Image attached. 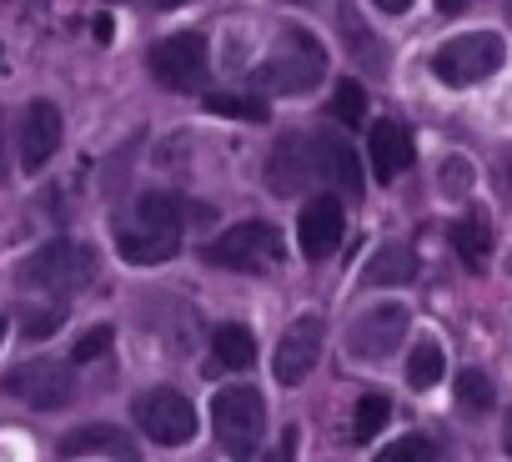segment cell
I'll use <instances>...</instances> for the list:
<instances>
[{"instance_id": "cell-1", "label": "cell", "mask_w": 512, "mask_h": 462, "mask_svg": "<svg viewBox=\"0 0 512 462\" xmlns=\"http://www.w3.org/2000/svg\"><path fill=\"white\" fill-rule=\"evenodd\" d=\"M181 216H186V206L171 191L136 196V206L111 221L121 262H131V267H161V262H171L176 247H181Z\"/></svg>"}, {"instance_id": "cell-2", "label": "cell", "mask_w": 512, "mask_h": 462, "mask_svg": "<svg viewBox=\"0 0 512 462\" xmlns=\"http://www.w3.org/2000/svg\"><path fill=\"white\" fill-rule=\"evenodd\" d=\"M322 76H327V51H322V41H317L312 31H302V26L282 31V41L272 46V56L256 66V86L277 91V96H302V91H312Z\"/></svg>"}, {"instance_id": "cell-3", "label": "cell", "mask_w": 512, "mask_h": 462, "mask_svg": "<svg viewBox=\"0 0 512 462\" xmlns=\"http://www.w3.org/2000/svg\"><path fill=\"white\" fill-rule=\"evenodd\" d=\"M211 427H216L221 452L246 462L256 452V442H262V427H267L262 392H256V387H221L211 397Z\"/></svg>"}, {"instance_id": "cell-4", "label": "cell", "mask_w": 512, "mask_h": 462, "mask_svg": "<svg viewBox=\"0 0 512 462\" xmlns=\"http://www.w3.org/2000/svg\"><path fill=\"white\" fill-rule=\"evenodd\" d=\"M502 61H507L502 36H492V31H467V36H452V41L437 46L432 76H437L442 86H477V81L497 76Z\"/></svg>"}, {"instance_id": "cell-5", "label": "cell", "mask_w": 512, "mask_h": 462, "mask_svg": "<svg viewBox=\"0 0 512 462\" xmlns=\"http://www.w3.org/2000/svg\"><path fill=\"white\" fill-rule=\"evenodd\" d=\"M206 262L221 267V272H251V277H262L282 262V237H277V226L267 221H236L231 231H221V237L206 247Z\"/></svg>"}, {"instance_id": "cell-6", "label": "cell", "mask_w": 512, "mask_h": 462, "mask_svg": "<svg viewBox=\"0 0 512 462\" xmlns=\"http://www.w3.org/2000/svg\"><path fill=\"white\" fill-rule=\"evenodd\" d=\"M21 277H26L31 287H41V292L71 297V292H81V287L96 282V252H91L86 242H51V247H41V252L21 267Z\"/></svg>"}, {"instance_id": "cell-7", "label": "cell", "mask_w": 512, "mask_h": 462, "mask_svg": "<svg viewBox=\"0 0 512 462\" xmlns=\"http://www.w3.org/2000/svg\"><path fill=\"white\" fill-rule=\"evenodd\" d=\"M146 71L166 86V91H196L206 81V36L201 31H176L166 41L151 46Z\"/></svg>"}, {"instance_id": "cell-8", "label": "cell", "mask_w": 512, "mask_h": 462, "mask_svg": "<svg viewBox=\"0 0 512 462\" xmlns=\"http://www.w3.org/2000/svg\"><path fill=\"white\" fill-rule=\"evenodd\" d=\"M6 392L21 397L36 412H56L76 397V372L56 357H36V362H21V367L6 372Z\"/></svg>"}, {"instance_id": "cell-9", "label": "cell", "mask_w": 512, "mask_h": 462, "mask_svg": "<svg viewBox=\"0 0 512 462\" xmlns=\"http://www.w3.org/2000/svg\"><path fill=\"white\" fill-rule=\"evenodd\" d=\"M131 417H136L141 432H146L151 442H161V447H181V442L196 437V407H191L181 392H171V387L141 392L136 407H131Z\"/></svg>"}, {"instance_id": "cell-10", "label": "cell", "mask_w": 512, "mask_h": 462, "mask_svg": "<svg viewBox=\"0 0 512 462\" xmlns=\"http://www.w3.org/2000/svg\"><path fill=\"white\" fill-rule=\"evenodd\" d=\"M402 337H407V307L402 302H377L347 327V357L352 362H387Z\"/></svg>"}, {"instance_id": "cell-11", "label": "cell", "mask_w": 512, "mask_h": 462, "mask_svg": "<svg viewBox=\"0 0 512 462\" xmlns=\"http://www.w3.org/2000/svg\"><path fill=\"white\" fill-rule=\"evenodd\" d=\"M322 337H327L322 317H297V322L282 332L277 357H272V372H277L282 387H302V382H307V372H312L317 357H322Z\"/></svg>"}, {"instance_id": "cell-12", "label": "cell", "mask_w": 512, "mask_h": 462, "mask_svg": "<svg viewBox=\"0 0 512 462\" xmlns=\"http://www.w3.org/2000/svg\"><path fill=\"white\" fill-rule=\"evenodd\" d=\"M312 176H317V141L287 131L267 156V191L272 196H297Z\"/></svg>"}, {"instance_id": "cell-13", "label": "cell", "mask_w": 512, "mask_h": 462, "mask_svg": "<svg viewBox=\"0 0 512 462\" xmlns=\"http://www.w3.org/2000/svg\"><path fill=\"white\" fill-rule=\"evenodd\" d=\"M342 231H347V221H342V201H337V196H312V201L302 206V221H297L302 257H307V262L332 257V252L342 247Z\"/></svg>"}, {"instance_id": "cell-14", "label": "cell", "mask_w": 512, "mask_h": 462, "mask_svg": "<svg viewBox=\"0 0 512 462\" xmlns=\"http://www.w3.org/2000/svg\"><path fill=\"white\" fill-rule=\"evenodd\" d=\"M61 136H66V126H61L56 101H31L26 126H21V166H26L31 176H36L41 166H51V156L61 151Z\"/></svg>"}, {"instance_id": "cell-15", "label": "cell", "mask_w": 512, "mask_h": 462, "mask_svg": "<svg viewBox=\"0 0 512 462\" xmlns=\"http://www.w3.org/2000/svg\"><path fill=\"white\" fill-rule=\"evenodd\" d=\"M56 452H61V457H91V452H106L111 462H141V447H136L116 422H91V427L61 437Z\"/></svg>"}, {"instance_id": "cell-16", "label": "cell", "mask_w": 512, "mask_h": 462, "mask_svg": "<svg viewBox=\"0 0 512 462\" xmlns=\"http://www.w3.org/2000/svg\"><path fill=\"white\" fill-rule=\"evenodd\" d=\"M317 171L347 196V201H362L367 181H362V161L352 151V141H337V136H317Z\"/></svg>"}, {"instance_id": "cell-17", "label": "cell", "mask_w": 512, "mask_h": 462, "mask_svg": "<svg viewBox=\"0 0 512 462\" xmlns=\"http://www.w3.org/2000/svg\"><path fill=\"white\" fill-rule=\"evenodd\" d=\"M412 166V136L397 121H377L372 126V171L377 181H397Z\"/></svg>"}, {"instance_id": "cell-18", "label": "cell", "mask_w": 512, "mask_h": 462, "mask_svg": "<svg viewBox=\"0 0 512 462\" xmlns=\"http://www.w3.org/2000/svg\"><path fill=\"white\" fill-rule=\"evenodd\" d=\"M151 307H146V322L166 337V347L181 357V352H191V337H196V312L181 302V297H146Z\"/></svg>"}, {"instance_id": "cell-19", "label": "cell", "mask_w": 512, "mask_h": 462, "mask_svg": "<svg viewBox=\"0 0 512 462\" xmlns=\"http://www.w3.org/2000/svg\"><path fill=\"white\" fill-rule=\"evenodd\" d=\"M337 26H342V36H347V46H352V56L372 71V76H387V46L362 26V16L347 6V0H342V6H337Z\"/></svg>"}, {"instance_id": "cell-20", "label": "cell", "mask_w": 512, "mask_h": 462, "mask_svg": "<svg viewBox=\"0 0 512 462\" xmlns=\"http://www.w3.org/2000/svg\"><path fill=\"white\" fill-rule=\"evenodd\" d=\"M447 237H452V252H457V257H462L472 272H477V267L487 262V252H492V226H487V216H482V211H467V216H457Z\"/></svg>"}, {"instance_id": "cell-21", "label": "cell", "mask_w": 512, "mask_h": 462, "mask_svg": "<svg viewBox=\"0 0 512 462\" xmlns=\"http://www.w3.org/2000/svg\"><path fill=\"white\" fill-rule=\"evenodd\" d=\"M417 277V252L412 247H382L372 262H367V272H362V282L367 287H407Z\"/></svg>"}, {"instance_id": "cell-22", "label": "cell", "mask_w": 512, "mask_h": 462, "mask_svg": "<svg viewBox=\"0 0 512 462\" xmlns=\"http://www.w3.org/2000/svg\"><path fill=\"white\" fill-rule=\"evenodd\" d=\"M211 352H216L221 367L246 372V367L256 362V337H251V327H241V322H221L216 337H211Z\"/></svg>"}, {"instance_id": "cell-23", "label": "cell", "mask_w": 512, "mask_h": 462, "mask_svg": "<svg viewBox=\"0 0 512 462\" xmlns=\"http://www.w3.org/2000/svg\"><path fill=\"white\" fill-rule=\"evenodd\" d=\"M442 372H447L442 347H437V342H417L412 357H407V382H412V392H432V387L442 382Z\"/></svg>"}, {"instance_id": "cell-24", "label": "cell", "mask_w": 512, "mask_h": 462, "mask_svg": "<svg viewBox=\"0 0 512 462\" xmlns=\"http://www.w3.org/2000/svg\"><path fill=\"white\" fill-rule=\"evenodd\" d=\"M387 417H392V402H387L382 392H367V397L357 402V412H352V437H357V442H372V437L387 427Z\"/></svg>"}, {"instance_id": "cell-25", "label": "cell", "mask_w": 512, "mask_h": 462, "mask_svg": "<svg viewBox=\"0 0 512 462\" xmlns=\"http://www.w3.org/2000/svg\"><path fill=\"white\" fill-rule=\"evenodd\" d=\"M206 111L211 116H231V121H251V126L267 121V106L251 101V96H206Z\"/></svg>"}, {"instance_id": "cell-26", "label": "cell", "mask_w": 512, "mask_h": 462, "mask_svg": "<svg viewBox=\"0 0 512 462\" xmlns=\"http://www.w3.org/2000/svg\"><path fill=\"white\" fill-rule=\"evenodd\" d=\"M332 116L342 121V126H357L362 116H367V91L347 76V81H337V96H332Z\"/></svg>"}, {"instance_id": "cell-27", "label": "cell", "mask_w": 512, "mask_h": 462, "mask_svg": "<svg viewBox=\"0 0 512 462\" xmlns=\"http://www.w3.org/2000/svg\"><path fill=\"white\" fill-rule=\"evenodd\" d=\"M457 402H462L467 412H487V407H492V382H487V372H477V367L457 372Z\"/></svg>"}, {"instance_id": "cell-28", "label": "cell", "mask_w": 512, "mask_h": 462, "mask_svg": "<svg viewBox=\"0 0 512 462\" xmlns=\"http://www.w3.org/2000/svg\"><path fill=\"white\" fill-rule=\"evenodd\" d=\"M437 181H442V196H467V191H472V181H477V171H472V161H467V156H447V161H442V171H437Z\"/></svg>"}, {"instance_id": "cell-29", "label": "cell", "mask_w": 512, "mask_h": 462, "mask_svg": "<svg viewBox=\"0 0 512 462\" xmlns=\"http://www.w3.org/2000/svg\"><path fill=\"white\" fill-rule=\"evenodd\" d=\"M377 462H432V442L427 437H397L387 452H377Z\"/></svg>"}, {"instance_id": "cell-30", "label": "cell", "mask_w": 512, "mask_h": 462, "mask_svg": "<svg viewBox=\"0 0 512 462\" xmlns=\"http://www.w3.org/2000/svg\"><path fill=\"white\" fill-rule=\"evenodd\" d=\"M61 322H66V307H46V312H26V337L31 342H46L51 332H61Z\"/></svg>"}, {"instance_id": "cell-31", "label": "cell", "mask_w": 512, "mask_h": 462, "mask_svg": "<svg viewBox=\"0 0 512 462\" xmlns=\"http://www.w3.org/2000/svg\"><path fill=\"white\" fill-rule=\"evenodd\" d=\"M111 342H116V332H111V327H91V332L76 342V362H96V357H106V352H111Z\"/></svg>"}, {"instance_id": "cell-32", "label": "cell", "mask_w": 512, "mask_h": 462, "mask_svg": "<svg viewBox=\"0 0 512 462\" xmlns=\"http://www.w3.org/2000/svg\"><path fill=\"white\" fill-rule=\"evenodd\" d=\"M292 457H297V432L287 427V432H282V452H277L272 462H292Z\"/></svg>"}, {"instance_id": "cell-33", "label": "cell", "mask_w": 512, "mask_h": 462, "mask_svg": "<svg viewBox=\"0 0 512 462\" xmlns=\"http://www.w3.org/2000/svg\"><path fill=\"white\" fill-rule=\"evenodd\" d=\"M372 6H377V11H387V16H402V11L412 6V0H372Z\"/></svg>"}, {"instance_id": "cell-34", "label": "cell", "mask_w": 512, "mask_h": 462, "mask_svg": "<svg viewBox=\"0 0 512 462\" xmlns=\"http://www.w3.org/2000/svg\"><path fill=\"white\" fill-rule=\"evenodd\" d=\"M111 36H116V26H111V16H96V41H101V46H106V41H111Z\"/></svg>"}, {"instance_id": "cell-35", "label": "cell", "mask_w": 512, "mask_h": 462, "mask_svg": "<svg viewBox=\"0 0 512 462\" xmlns=\"http://www.w3.org/2000/svg\"><path fill=\"white\" fill-rule=\"evenodd\" d=\"M437 11L442 16H457V11H467V0H437Z\"/></svg>"}, {"instance_id": "cell-36", "label": "cell", "mask_w": 512, "mask_h": 462, "mask_svg": "<svg viewBox=\"0 0 512 462\" xmlns=\"http://www.w3.org/2000/svg\"><path fill=\"white\" fill-rule=\"evenodd\" d=\"M502 447H507V457H512V407H507V417H502Z\"/></svg>"}, {"instance_id": "cell-37", "label": "cell", "mask_w": 512, "mask_h": 462, "mask_svg": "<svg viewBox=\"0 0 512 462\" xmlns=\"http://www.w3.org/2000/svg\"><path fill=\"white\" fill-rule=\"evenodd\" d=\"M161 11H176V6H191V0H156Z\"/></svg>"}, {"instance_id": "cell-38", "label": "cell", "mask_w": 512, "mask_h": 462, "mask_svg": "<svg viewBox=\"0 0 512 462\" xmlns=\"http://www.w3.org/2000/svg\"><path fill=\"white\" fill-rule=\"evenodd\" d=\"M0 342H6V317H0Z\"/></svg>"}, {"instance_id": "cell-39", "label": "cell", "mask_w": 512, "mask_h": 462, "mask_svg": "<svg viewBox=\"0 0 512 462\" xmlns=\"http://www.w3.org/2000/svg\"><path fill=\"white\" fill-rule=\"evenodd\" d=\"M507 191H512V166H507Z\"/></svg>"}]
</instances>
